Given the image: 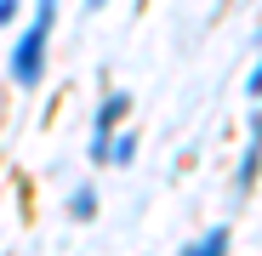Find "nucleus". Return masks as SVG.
<instances>
[{"label":"nucleus","instance_id":"423d86ee","mask_svg":"<svg viewBox=\"0 0 262 256\" xmlns=\"http://www.w3.org/2000/svg\"><path fill=\"white\" fill-rule=\"evenodd\" d=\"M0 23H12V0H0Z\"/></svg>","mask_w":262,"mask_h":256},{"label":"nucleus","instance_id":"39448f33","mask_svg":"<svg viewBox=\"0 0 262 256\" xmlns=\"http://www.w3.org/2000/svg\"><path fill=\"white\" fill-rule=\"evenodd\" d=\"M69 211H74V217L85 222V217H92V211H97V194H92V188H80V194L69 199Z\"/></svg>","mask_w":262,"mask_h":256},{"label":"nucleus","instance_id":"7ed1b4c3","mask_svg":"<svg viewBox=\"0 0 262 256\" xmlns=\"http://www.w3.org/2000/svg\"><path fill=\"white\" fill-rule=\"evenodd\" d=\"M108 159H114V165H131V159H137V137H131V131L114 137V143H108Z\"/></svg>","mask_w":262,"mask_h":256},{"label":"nucleus","instance_id":"f257e3e1","mask_svg":"<svg viewBox=\"0 0 262 256\" xmlns=\"http://www.w3.org/2000/svg\"><path fill=\"white\" fill-rule=\"evenodd\" d=\"M52 17L57 6L46 0V6H34V23L23 29V40L12 46V80L17 85H40V68H46V34H52Z\"/></svg>","mask_w":262,"mask_h":256},{"label":"nucleus","instance_id":"f03ea898","mask_svg":"<svg viewBox=\"0 0 262 256\" xmlns=\"http://www.w3.org/2000/svg\"><path fill=\"white\" fill-rule=\"evenodd\" d=\"M183 256H228V228H211L194 245H183Z\"/></svg>","mask_w":262,"mask_h":256},{"label":"nucleus","instance_id":"20e7f679","mask_svg":"<svg viewBox=\"0 0 262 256\" xmlns=\"http://www.w3.org/2000/svg\"><path fill=\"white\" fill-rule=\"evenodd\" d=\"M251 182H256V143H251V148H245V159H239V177H234V188L245 194Z\"/></svg>","mask_w":262,"mask_h":256}]
</instances>
